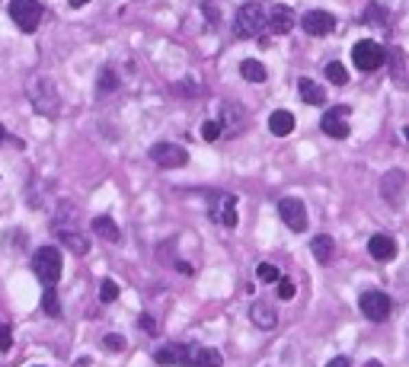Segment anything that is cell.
Wrapping results in <instances>:
<instances>
[{"label": "cell", "instance_id": "obj_31", "mask_svg": "<svg viewBox=\"0 0 409 367\" xmlns=\"http://www.w3.org/2000/svg\"><path fill=\"white\" fill-rule=\"evenodd\" d=\"M10 345H13V332L7 322H0V351H10Z\"/></svg>", "mask_w": 409, "mask_h": 367}, {"label": "cell", "instance_id": "obj_29", "mask_svg": "<svg viewBox=\"0 0 409 367\" xmlns=\"http://www.w3.org/2000/svg\"><path fill=\"white\" fill-rule=\"evenodd\" d=\"M275 285H279V297H281V300H291V297H294V291H298V287H294V281H288V278H279Z\"/></svg>", "mask_w": 409, "mask_h": 367}, {"label": "cell", "instance_id": "obj_40", "mask_svg": "<svg viewBox=\"0 0 409 367\" xmlns=\"http://www.w3.org/2000/svg\"><path fill=\"white\" fill-rule=\"evenodd\" d=\"M403 134H406V141H409V128H406V131H403Z\"/></svg>", "mask_w": 409, "mask_h": 367}, {"label": "cell", "instance_id": "obj_18", "mask_svg": "<svg viewBox=\"0 0 409 367\" xmlns=\"http://www.w3.org/2000/svg\"><path fill=\"white\" fill-rule=\"evenodd\" d=\"M58 237H61V243H65L71 252H77V256H84L86 249H90V243H86L84 237H80V230H71V227H58Z\"/></svg>", "mask_w": 409, "mask_h": 367}, {"label": "cell", "instance_id": "obj_6", "mask_svg": "<svg viewBox=\"0 0 409 367\" xmlns=\"http://www.w3.org/2000/svg\"><path fill=\"white\" fill-rule=\"evenodd\" d=\"M150 160L163 169H183L189 163V150L179 144H154L150 147Z\"/></svg>", "mask_w": 409, "mask_h": 367}, {"label": "cell", "instance_id": "obj_14", "mask_svg": "<svg viewBox=\"0 0 409 367\" xmlns=\"http://www.w3.org/2000/svg\"><path fill=\"white\" fill-rule=\"evenodd\" d=\"M269 29H272V32H279V36L291 32V29H294V10L285 7V3H281V7H275L269 13Z\"/></svg>", "mask_w": 409, "mask_h": 367}, {"label": "cell", "instance_id": "obj_39", "mask_svg": "<svg viewBox=\"0 0 409 367\" xmlns=\"http://www.w3.org/2000/svg\"><path fill=\"white\" fill-rule=\"evenodd\" d=\"M0 144H3V128H0Z\"/></svg>", "mask_w": 409, "mask_h": 367}, {"label": "cell", "instance_id": "obj_5", "mask_svg": "<svg viewBox=\"0 0 409 367\" xmlns=\"http://www.w3.org/2000/svg\"><path fill=\"white\" fill-rule=\"evenodd\" d=\"M352 58H355V67H358V71H377V67H384V61H387V51H384L377 42H371V38H362V42L352 48Z\"/></svg>", "mask_w": 409, "mask_h": 367}, {"label": "cell", "instance_id": "obj_23", "mask_svg": "<svg viewBox=\"0 0 409 367\" xmlns=\"http://www.w3.org/2000/svg\"><path fill=\"white\" fill-rule=\"evenodd\" d=\"M42 310L48 316H61V303H58V294H55V285H48L45 294H42Z\"/></svg>", "mask_w": 409, "mask_h": 367}, {"label": "cell", "instance_id": "obj_15", "mask_svg": "<svg viewBox=\"0 0 409 367\" xmlns=\"http://www.w3.org/2000/svg\"><path fill=\"white\" fill-rule=\"evenodd\" d=\"M298 93H301V99L310 102V106H323L326 102V90L316 80H310V77H301L298 80Z\"/></svg>", "mask_w": 409, "mask_h": 367}, {"label": "cell", "instance_id": "obj_24", "mask_svg": "<svg viewBox=\"0 0 409 367\" xmlns=\"http://www.w3.org/2000/svg\"><path fill=\"white\" fill-rule=\"evenodd\" d=\"M326 80L336 83V86H345V83H349V71H345L339 61H329V64H326Z\"/></svg>", "mask_w": 409, "mask_h": 367}, {"label": "cell", "instance_id": "obj_26", "mask_svg": "<svg viewBox=\"0 0 409 367\" xmlns=\"http://www.w3.org/2000/svg\"><path fill=\"white\" fill-rule=\"evenodd\" d=\"M119 86V73L112 71V67H106V71L100 73V93H112Z\"/></svg>", "mask_w": 409, "mask_h": 367}, {"label": "cell", "instance_id": "obj_17", "mask_svg": "<svg viewBox=\"0 0 409 367\" xmlns=\"http://www.w3.org/2000/svg\"><path fill=\"white\" fill-rule=\"evenodd\" d=\"M250 320L256 322L259 329H275L279 316H275V310H272L269 303H253V307H250Z\"/></svg>", "mask_w": 409, "mask_h": 367}, {"label": "cell", "instance_id": "obj_37", "mask_svg": "<svg viewBox=\"0 0 409 367\" xmlns=\"http://www.w3.org/2000/svg\"><path fill=\"white\" fill-rule=\"evenodd\" d=\"M90 0H71V7H86Z\"/></svg>", "mask_w": 409, "mask_h": 367}, {"label": "cell", "instance_id": "obj_11", "mask_svg": "<svg viewBox=\"0 0 409 367\" xmlns=\"http://www.w3.org/2000/svg\"><path fill=\"white\" fill-rule=\"evenodd\" d=\"M32 102L42 115H58V96H55V86L48 80H36L32 86Z\"/></svg>", "mask_w": 409, "mask_h": 367}, {"label": "cell", "instance_id": "obj_35", "mask_svg": "<svg viewBox=\"0 0 409 367\" xmlns=\"http://www.w3.org/2000/svg\"><path fill=\"white\" fill-rule=\"evenodd\" d=\"M106 348L121 351V339H119V335H106Z\"/></svg>", "mask_w": 409, "mask_h": 367}, {"label": "cell", "instance_id": "obj_32", "mask_svg": "<svg viewBox=\"0 0 409 367\" xmlns=\"http://www.w3.org/2000/svg\"><path fill=\"white\" fill-rule=\"evenodd\" d=\"M176 93H179V96H198L196 80H183V83H176Z\"/></svg>", "mask_w": 409, "mask_h": 367}, {"label": "cell", "instance_id": "obj_10", "mask_svg": "<svg viewBox=\"0 0 409 367\" xmlns=\"http://www.w3.org/2000/svg\"><path fill=\"white\" fill-rule=\"evenodd\" d=\"M381 195H384V202L397 208L403 202V195H406V173L403 169H390L381 179Z\"/></svg>", "mask_w": 409, "mask_h": 367}, {"label": "cell", "instance_id": "obj_16", "mask_svg": "<svg viewBox=\"0 0 409 367\" xmlns=\"http://www.w3.org/2000/svg\"><path fill=\"white\" fill-rule=\"evenodd\" d=\"M269 131H272V134H279V138L291 134V131H294V115H291L288 109L272 112V115H269Z\"/></svg>", "mask_w": 409, "mask_h": 367}, {"label": "cell", "instance_id": "obj_3", "mask_svg": "<svg viewBox=\"0 0 409 367\" xmlns=\"http://www.w3.org/2000/svg\"><path fill=\"white\" fill-rule=\"evenodd\" d=\"M10 16L23 32H36L42 23V7L38 0H10Z\"/></svg>", "mask_w": 409, "mask_h": 367}, {"label": "cell", "instance_id": "obj_33", "mask_svg": "<svg viewBox=\"0 0 409 367\" xmlns=\"http://www.w3.org/2000/svg\"><path fill=\"white\" fill-rule=\"evenodd\" d=\"M141 329H144V332H150V335H154V332H157V322H154V320H150V316H148V313H144V316H141Z\"/></svg>", "mask_w": 409, "mask_h": 367}, {"label": "cell", "instance_id": "obj_13", "mask_svg": "<svg viewBox=\"0 0 409 367\" xmlns=\"http://www.w3.org/2000/svg\"><path fill=\"white\" fill-rule=\"evenodd\" d=\"M368 252H371L377 262H390V259L397 256V243H393V237H387V233H374V237L368 239Z\"/></svg>", "mask_w": 409, "mask_h": 367}, {"label": "cell", "instance_id": "obj_27", "mask_svg": "<svg viewBox=\"0 0 409 367\" xmlns=\"http://www.w3.org/2000/svg\"><path fill=\"white\" fill-rule=\"evenodd\" d=\"M115 297H119V285H115L112 278H106V281L100 285V300H102V303H112Z\"/></svg>", "mask_w": 409, "mask_h": 367}, {"label": "cell", "instance_id": "obj_19", "mask_svg": "<svg viewBox=\"0 0 409 367\" xmlns=\"http://www.w3.org/2000/svg\"><path fill=\"white\" fill-rule=\"evenodd\" d=\"M310 252L316 256V262L329 265V262H333V237H326V233L314 237V239H310Z\"/></svg>", "mask_w": 409, "mask_h": 367}, {"label": "cell", "instance_id": "obj_1", "mask_svg": "<svg viewBox=\"0 0 409 367\" xmlns=\"http://www.w3.org/2000/svg\"><path fill=\"white\" fill-rule=\"evenodd\" d=\"M266 26H269V13H266L262 3L250 0V3H243V7L237 10V32H240L243 38H256Z\"/></svg>", "mask_w": 409, "mask_h": 367}, {"label": "cell", "instance_id": "obj_34", "mask_svg": "<svg viewBox=\"0 0 409 367\" xmlns=\"http://www.w3.org/2000/svg\"><path fill=\"white\" fill-rule=\"evenodd\" d=\"M202 13H208V19H211V23H218V10H214L211 0H204V3H202Z\"/></svg>", "mask_w": 409, "mask_h": 367}, {"label": "cell", "instance_id": "obj_30", "mask_svg": "<svg viewBox=\"0 0 409 367\" xmlns=\"http://www.w3.org/2000/svg\"><path fill=\"white\" fill-rule=\"evenodd\" d=\"M279 268L272 265V262H262L259 265V281H279Z\"/></svg>", "mask_w": 409, "mask_h": 367}, {"label": "cell", "instance_id": "obj_38", "mask_svg": "<svg viewBox=\"0 0 409 367\" xmlns=\"http://www.w3.org/2000/svg\"><path fill=\"white\" fill-rule=\"evenodd\" d=\"M364 367H384V364H381V361H368V364H364Z\"/></svg>", "mask_w": 409, "mask_h": 367}, {"label": "cell", "instance_id": "obj_22", "mask_svg": "<svg viewBox=\"0 0 409 367\" xmlns=\"http://www.w3.org/2000/svg\"><path fill=\"white\" fill-rule=\"evenodd\" d=\"M390 71H393V80L400 86H409V71H406V55L403 51H390Z\"/></svg>", "mask_w": 409, "mask_h": 367}, {"label": "cell", "instance_id": "obj_9", "mask_svg": "<svg viewBox=\"0 0 409 367\" xmlns=\"http://www.w3.org/2000/svg\"><path fill=\"white\" fill-rule=\"evenodd\" d=\"M301 26H304V32H310V36L323 38L336 29V19H333V13H326V10H307L304 19H301Z\"/></svg>", "mask_w": 409, "mask_h": 367}, {"label": "cell", "instance_id": "obj_4", "mask_svg": "<svg viewBox=\"0 0 409 367\" xmlns=\"http://www.w3.org/2000/svg\"><path fill=\"white\" fill-rule=\"evenodd\" d=\"M358 307H362V313L371 322H384L393 313V300L384 291H364L362 297H358Z\"/></svg>", "mask_w": 409, "mask_h": 367}, {"label": "cell", "instance_id": "obj_36", "mask_svg": "<svg viewBox=\"0 0 409 367\" xmlns=\"http://www.w3.org/2000/svg\"><path fill=\"white\" fill-rule=\"evenodd\" d=\"M326 367H349V358H333Z\"/></svg>", "mask_w": 409, "mask_h": 367}, {"label": "cell", "instance_id": "obj_8", "mask_svg": "<svg viewBox=\"0 0 409 367\" xmlns=\"http://www.w3.org/2000/svg\"><path fill=\"white\" fill-rule=\"evenodd\" d=\"M349 106H336V109H329L320 119V128L329 134V138H336V141H342V138H349Z\"/></svg>", "mask_w": 409, "mask_h": 367}, {"label": "cell", "instance_id": "obj_7", "mask_svg": "<svg viewBox=\"0 0 409 367\" xmlns=\"http://www.w3.org/2000/svg\"><path fill=\"white\" fill-rule=\"evenodd\" d=\"M279 214H281V220H285V227L288 230H294V233L307 230V208H304L301 198H281Z\"/></svg>", "mask_w": 409, "mask_h": 367}, {"label": "cell", "instance_id": "obj_28", "mask_svg": "<svg viewBox=\"0 0 409 367\" xmlns=\"http://www.w3.org/2000/svg\"><path fill=\"white\" fill-rule=\"evenodd\" d=\"M221 121H204V125H202V138L204 141H218V138H221Z\"/></svg>", "mask_w": 409, "mask_h": 367}, {"label": "cell", "instance_id": "obj_2", "mask_svg": "<svg viewBox=\"0 0 409 367\" xmlns=\"http://www.w3.org/2000/svg\"><path fill=\"white\" fill-rule=\"evenodd\" d=\"M32 268H36V275L45 281V285H58V278H61V249L58 246H42L32 259Z\"/></svg>", "mask_w": 409, "mask_h": 367}, {"label": "cell", "instance_id": "obj_20", "mask_svg": "<svg viewBox=\"0 0 409 367\" xmlns=\"http://www.w3.org/2000/svg\"><path fill=\"white\" fill-rule=\"evenodd\" d=\"M93 230L100 233L102 239H109V243H119V239H121L119 227H115V220H112L109 214H100V217H93Z\"/></svg>", "mask_w": 409, "mask_h": 367}, {"label": "cell", "instance_id": "obj_21", "mask_svg": "<svg viewBox=\"0 0 409 367\" xmlns=\"http://www.w3.org/2000/svg\"><path fill=\"white\" fill-rule=\"evenodd\" d=\"M240 73H243V80H250V83H262L269 73H266V67H262V61H256V58H246L240 64Z\"/></svg>", "mask_w": 409, "mask_h": 367}, {"label": "cell", "instance_id": "obj_12", "mask_svg": "<svg viewBox=\"0 0 409 367\" xmlns=\"http://www.w3.org/2000/svg\"><path fill=\"white\" fill-rule=\"evenodd\" d=\"M211 217L221 227H237V198L233 195H218V202L211 208Z\"/></svg>", "mask_w": 409, "mask_h": 367}, {"label": "cell", "instance_id": "obj_25", "mask_svg": "<svg viewBox=\"0 0 409 367\" xmlns=\"http://www.w3.org/2000/svg\"><path fill=\"white\" fill-rule=\"evenodd\" d=\"M196 367H221V351H214V348H198V351H196Z\"/></svg>", "mask_w": 409, "mask_h": 367}]
</instances>
